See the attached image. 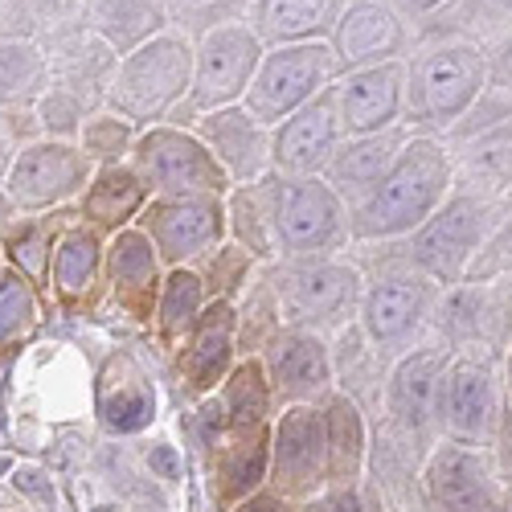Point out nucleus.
Instances as JSON below:
<instances>
[{
	"label": "nucleus",
	"instance_id": "obj_2",
	"mask_svg": "<svg viewBox=\"0 0 512 512\" xmlns=\"http://www.w3.org/2000/svg\"><path fill=\"white\" fill-rule=\"evenodd\" d=\"M488 91V46L472 37H439L406 58V127L447 136Z\"/></svg>",
	"mask_w": 512,
	"mask_h": 512
},
{
	"label": "nucleus",
	"instance_id": "obj_37",
	"mask_svg": "<svg viewBox=\"0 0 512 512\" xmlns=\"http://www.w3.org/2000/svg\"><path fill=\"white\" fill-rule=\"evenodd\" d=\"M37 320H41V308H37L33 283L21 271H5L0 275V353L29 340Z\"/></svg>",
	"mask_w": 512,
	"mask_h": 512
},
{
	"label": "nucleus",
	"instance_id": "obj_25",
	"mask_svg": "<svg viewBox=\"0 0 512 512\" xmlns=\"http://www.w3.org/2000/svg\"><path fill=\"white\" fill-rule=\"evenodd\" d=\"M406 140H410L406 123L390 127V132H377V136H345V144L336 148V156L324 168V181L353 209L361 197H369L381 185V177L390 173L398 152L406 148Z\"/></svg>",
	"mask_w": 512,
	"mask_h": 512
},
{
	"label": "nucleus",
	"instance_id": "obj_17",
	"mask_svg": "<svg viewBox=\"0 0 512 512\" xmlns=\"http://www.w3.org/2000/svg\"><path fill=\"white\" fill-rule=\"evenodd\" d=\"M328 41L340 58V70L349 74V70L406 58L410 54V25L390 0H349Z\"/></svg>",
	"mask_w": 512,
	"mask_h": 512
},
{
	"label": "nucleus",
	"instance_id": "obj_32",
	"mask_svg": "<svg viewBox=\"0 0 512 512\" xmlns=\"http://www.w3.org/2000/svg\"><path fill=\"white\" fill-rule=\"evenodd\" d=\"M218 398H222V406H226V431H230V439L263 431L267 414H271V402H275L263 357L238 361L234 373L226 377V386H222Z\"/></svg>",
	"mask_w": 512,
	"mask_h": 512
},
{
	"label": "nucleus",
	"instance_id": "obj_28",
	"mask_svg": "<svg viewBox=\"0 0 512 512\" xmlns=\"http://www.w3.org/2000/svg\"><path fill=\"white\" fill-rule=\"evenodd\" d=\"M148 201H152V193L132 164H103V168H95L87 193L78 197V218L95 226L103 238H111L127 226H136Z\"/></svg>",
	"mask_w": 512,
	"mask_h": 512
},
{
	"label": "nucleus",
	"instance_id": "obj_18",
	"mask_svg": "<svg viewBox=\"0 0 512 512\" xmlns=\"http://www.w3.org/2000/svg\"><path fill=\"white\" fill-rule=\"evenodd\" d=\"M271 394L283 406H312L332 386V353L312 328H279L263 353Z\"/></svg>",
	"mask_w": 512,
	"mask_h": 512
},
{
	"label": "nucleus",
	"instance_id": "obj_8",
	"mask_svg": "<svg viewBox=\"0 0 512 512\" xmlns=\"http://www.w3.org/2000/svg\"><path fill=\"white\" fill-rule=\"evenodd\" d=\"M197 46V70H193V91H189V111L205 115V111H222L246 99L259 62L267 54L263 37L250 29L246 17H230L201 29Z\"/></svg>",
	"mask_w": 512,
	"mask_h": 512
},
{
	"label": "nucleus",
	"instance_id": "obj_19",
	"mask_svg": "<svg viewBox=\"0 0 512 512\" xmlns=\"http://www.w3.org/2000/svg\"><path fill=\"white\" fill-rule=\"evenodd\" d=\"M193 132L226 168L230 185H254L271 173V127L254 119L242 103L197 115Z\"/></svg>",
	"mask_w": 512,
	"mask_h": 512
},
{
	"label": "nucleus",
	"instance_id": "obj_45",
	"mask_svg": "<svg viewBox=\"0 0 512 512\" xmlns=\"http://www.w3.org/2000/svg\"><path fill=\"white\" fill-rule=\"evenodd\" d=\"M402 17H435L439 9H447L451 0H390Z\"/></svg>",
	"mask_w": 512,
	"mask_h": 512
},
{
	"label": "nucleus",
	"instance_id": "obj_41",
	"mask_svg": "<svg viewBox=\"0 0 512 512\" xmlns=\"http://www.w3.org/2000/svg\"><path fill=\"white\" fill-rule=\"evenodd\" d=\"M209 291V300H234V291L250 279L254 271V259L238 246V242H222L218 250H209L205 259L193 267Z\"/></svg>",
	"mask_w": 512,
	"mask_h": 512
},
{
	"label": "nucleus",
	"instance_id": "obj_34",
	"mask_svg": "<svg viewBox=\"0 0 512 512\" xmlns=\"http://www.w3.org/2000/svg\"><path fill=\"white\" fill-rule=\"evenodd\" d=\"M267 476H271V431L263 426V431H254V435H238L226 447L222 467H218V480H222L218 496L222 500H246Z\"/></svg>",
	"mask_w": 512,
	"mask_h": 512
},
{
	"label": "nucleus",
	"instance_id": "obj_40",
	"mask_svg": "<svg viewBox=\"0 0 512 512\" xmlns=\"http://www.w3.org/2000/svg\"><path fill=\"white\" fill-rule=\"evenodd\" d=\"M87 115H91V103L82 99L78 91H70V87H58V82L41 91V99H37V119H41V132H46V140L78 144Z\"/></svg>",
	"mask_w": 512,
	"mask_h": 512
},
{
	"label": "nucleus",
	"instance_id": "obj_48",
	"mask_svg": "<svg viewBox=\"0 0 512 512\" xmlns=\"http://www.w3.org/2000/svg\"><path fill=\"white\" fill-rule=\"evenodd\" d=\"M9 164H13V156H9V144H5V132H0V177H9Z\"/></svg>",
	"mask_w": 512,
	"mask_h": 512
},
{
	"label": "nucleus",
	"instance_id": "obj_44",
	"mask_svg": "<svg viewBox=\"0 0 512 512\" xmlns=\"http://www.w3.org/2000/svg\"><path fill=\"white\" fill-rule=\"evenodd\" d=\"M238 512H295V504L287 496H279V492H263V496H250Z\"/></svg>",
	"mask_w": 512,
	"mask_h": 512
},
{
	"label": "nucleus",
	"instance_id": "obj_23",
	"mask_svg": "<svg viewBox=\"0 0 512 512\" xmlns=\"http://www.w3.org/2000/svg\"><path fill=\"white\" fill-rule=\"evenodd\" d=\"M95 406L107 431L115 435H136L156 418V386L140 357L132 353H111L95 377Z\"/></svg>",
	"mask_w": 512,
	"mask_h": 512
},
{
	"label": "nucleus",
	"instance_id": "obj_42",
	"mask_svg": "<svg viewBox=\"0 0 512 512\" xmlns=\"http://www.w3.org/2000/svg\"><path fill=\"white\" fill-rule=\"evenodd\" d=\"M488 87L512 99V25L496 37V46H488Z\"/></svg>",
	"mask_w": 512,
	"mask_h": 512
},
{
	"label": "nucleus",
	"instance_id": "obj_36",
	"mask_svg": "<svg viewBox=\"0 0 512 512\" xmlns=\"http://www.w3.org/2000/svg\"><path fill=\"white\" fill-rule=\"evenodd\" d=\"M136 140H140V127L132 119H123L119 111L103 107V111H91L87 123H82L78 148L95 160V168H103V164H127L132 160Z\"/></svg>",
	"mask_w": 512,
	"mask_h": 512
},
{
	"label": "nucleus",
	"instance_id": "obj_10",
	"mask_svg": "<svg viewBox=\"0 0 512 512\" xmlns=\"http://www.w3.org/2000/svg\"><path fill=\"white\" fill-rule=\"evenodd\" d=\"M136 226L152 238L164 271L197 267L209 250L230 242L226 197L213 193H185V197H152Z\"/></svg>",
	"mask_w": 512,
	"mask_h": 512
},
{
	"label": "nucleus",
	"instance_id": "obj_5",
	"mask_svg": "<svg viewBox=\"0 0 512 512\" xmlns=\"http://www.w3.org/2000/svg\"><path fill=\"white\" fill-rule=\"evenodd\" d=\"M492 218H496V209L488 193L455 185V193L439 205L435 218L410 234L406 263H414L422 275H431L439 287H459L472 259L480 254V246L496 230Z\"/></svg>",
	"mask_w": 512,
	"mask_h": 512
},
{
	"label": "nucleus",
	"instance_id": "obj_16",
	"mask_svg": "<svg viewBox=\"0 0 512 512\" xmlns=\"http://www.w3.org/2000/svg\"><path fill=\"white\" fill-rule=\"evenodd\" d=\"M345 144V127H340L336 95L332 87L300 107L291 119L271 127V173L283 177H324L328 160Z\"/></svg>",
	"mask_w": 512,
	"mask_h": 512
},
{
	"label": "nucleus",
	"instance_id": "obj_9",
	"mask_svg": "<svg viewBox=\"0 0 512 512\" xmlns=\"http://www.w3.org/2000/svg\"><path fill=\"white\" fill-rule=\"evenodd\" d=\"M365 279L353 263L324 254V259H291L279 271V312L287 328H340L361 308Z\"/></svg>",
	"mask_w": 512,
	"mask_h": 512
},
{
	"label": "nucleus",
	"instance_id": "obj_20",
	"mask_svg": "<svg viewBox=\"0 0 512 512\" xmlns=\"http://www.w3.org/2000/svg\"><path fill=\"white\" fill-rule=\"evenodd\" d=\"M164 275L168 271L160 263V254L140 226H127L107 238V287L115 308L132 324H152Z\"/></svg>",
	"mask_w": 512,
	"mask_h": 512
},
{
	"label": "nucleus",
	"instance_id": "obj_33",
	"mask_svg": "<svg viewBox=\"0 0 512 512\" xmlns=\"http://www.w3.org/2000/svg\"><path fill=\"white\" fill-rule=\"evenodd\" d=\"M324 426H328V480L345 484L357 480L365 459V422L349 394H336L324 402Z\"/></svg>",
	"mask_w": 512,
	"mask_h": 512
},
{
	"label": "nucleus",
	"instance_id": "obj_12",
	"mask_svg": "<svg viewBox=\"0 0 512 512\" xmlns=\"http://www.w3.org/2000/svg\"><path fill=\"white\" fill-rule=\"evenodd\" d=\"M91 177H95V160L78 144L37 140L13 156L9 177H5V193L21 213L37 218V213H50V209L82 197Z\"/></svg>",
	"mask_w": 512,
	"mask_h": 512
},
{
	"label": "nucleus",
	"instance_id": "obj_21",
	"mask_svg": "<svg viewBox=\"0 0 512 512\" xmlns=\"http://www.w3.org/2000/svg\"><path fill=\"white\" fill-rule=\"evenodd\" d=\"M103 283H107V238L82 218L62 226L50 254V287L58 304L70 312L91 308Z\"/></svg>",
	"mask_w": 512,
	"mask_h": 512
},
{
	"label": "nucleus",
	"instance_id": "obj_38",
	"mask_svg": "<svg viewBox=\"0 0 512 512\" xmlns=\"http://www.w3.org/2000/svg\"><path fill=\"white\" fill-rule=\"evenodd\" d=\"M58 242V226L50 218H21L9 230V259L29 283H50V254Z\"/></svg>",
	"mask_w": 512,
	"mask_h": 512
},
{
	"label": "nucleus",
	"instance_id": "obj_31",
	"mask_svg": "<svg viewBox=\"0 0 512 512\" xmlns=\"http://www.w3.org/2000/svg\"><path fill=\"white\" fill-rule=\"evenodd\" d=\"M209 308V291L201 283V275L193 267H173L164 275V287H160V300H156V340L164 349H181L185 340L193 336L201 312Z\"/></svg>",
	"mask_w": 512,
	"mask_h": 512
},
{
	"label": "nucleus",
	"instance_id": "obj_46",
	"mask_svg": "<svg viewBox=\"0 0 512 512\" xmlns=\"http://www.w3.org/2000/svg\"><path fill=\"white\" fill-rule=\"evenodd\" d=\"M33 9H37L41 17H54V21H62V17L78 13V9H87V0H33Z\"/></svg>",
	"mask_w": 512,
	"mask_h": 512
},
{
	"label": "nucleus",
	"instance_id": "obj_3",
	"mask_svg": "<svg viewBox=\"0 0 512 512\" xmlns=\"http://www.w3.org/2000/svg\"><path fill=\"white\" fill-rule=\"evenodd\" d=\"M193 70H197V46L189 33L164 29L140 50L123 54L111 87H107V107L132 119L136 127H156L168 123L177 107L189 103L193 91Z\"/></svg>",
	"mask_w": 512,
	"mask_h": 512
},
{
	"label": "nucleus",
	"instance_id": "obj_11",
	"mask_svg": "<svg viewBox=\"0 0 512 512\" xmlns=\"http://www.w3.org/2000/svg\"><path fill=\"white\" fill-rule=\"evenodd\" d=\"M500 373L496 357L480 345L455 349L443 381H439V426L451 435V443L476 447L492 435V426H500L504 402H500Z\"/></svg>",
	"mask_w": 512,
	"mask_h": 512
},
{
	"label": "nucleus",
	"instance_id": "obj_51",
	"mask_svg": "<svg viewBox=\"0 0 512 512\" xmlns=\"http://www.w3.org/2000/svg\"><path fill=\"white\" fill-rule=\"evenodd\" d=\"M168 5H181V9H205V5H218V0H168Z\"/></svg>",
	"mask_w": 512,
	"mask_h": 512
},
{
	"label": "nucleus",
	"instance_id": "obj_6",
	"mask_svg": "<svg viewBox=\"0 0 512 512\" xmlns=\"http://www.w3.org/2000/svg\"><path fill=\"white\" fill-rule=\"evenodd\" d=\"M340 74H345V70H340V58L332 50V41H295V46H271L263 54V62H259V74H254L242 107L259 123L279 127L283 119H291L300 107L320 99Z\"/></svg>",
	"mask_w": 512,
	"mask_h": 512
},
{
	"label": "nucleus",
	"instance_id": "obj_39",
	"mask_svg": "<svg viewBox=\"0 0 512 512\" xmlns=\"http://www.w3.org/2000/svg\"><path fill=\"white\" fill-rule=\"evenodd\" d=\"M46 66H50L46 54H41L33 41H21V37L0 41V103L29 95L37 82L46 78Z\"/></svg>",
	"mask_w": 512,
	"mask_h": 512
},
{
	"label": "nucleus",
	"instance_id": "obj_13",
	"mask_svg": "<svg viewBox=\"0 0 512 512\" xmlns=\"http://www.w3.org/2000/svg\"><path fill=\"white\" fill-rule=\"evenodd\" d=\"M439 283L431 275H422L414 263L402 271H390L365 287L361 295V332L373 349H406L426 324V316H435Z\"/></svg>",
	"mask_w": 512,
	"mask_h": 512
},
{
	"label": "nucleus",
	"instance_id": "obj_52",
	"mask_svg": "<svg viewBox=\"0 0 512 512\" xmlns=\"http://www.w3.org/2000/svg\"><path fill=\"white\" fill-rule=\"evenodd\" d=\"M488 5H492L496 13H504V17H512V0H488Z\"/></svg>",
	"mask_w": 512,
	"mask_h": 512
},
{
	"label": "nucleus",
	"instance_id": "obj_29",
	"mask_svg": "<svg viewBox=\"0 0 512 512\" xmlns=\"http://www.w3.org/2000/svg\"><path fill=\"white\" fill-rule=\"evenodd\" d=\"M50 70H54V82L58 87H70L78 91L82 99L91 103V95H103L107 99V87H111V74L119 66V54L107 46V41L82 21L66 33H58L54 50L46 54Z\"/></svg>",
	"mask_w": 512,
	"mask_h": 512
},
{
	"label": "nucleus",
	"instance_id": "obj_35",
	"mask_svg": "<svg viewBox=\"0 0 512 512\" xmlns=\"http://www.w3.org/2000/svg\"><path fill=\"white\" fill-rule=\"evenodd\" d=\"M226 218H230V242H238L254 263L275 259V238L259 185H234L226 193Z\"/></svg>",
	"mask_w": 512,
	"mask_h": 512
},
{
	"label": "nucleus",
	"instance_id": "obj_14",
	"mask_svg": "<svg viewBox=\"0 0 512 512\" xmlns=\"http://www.w3.org/2000/svg\"><path fill=\"white\" fill-rule=\"evenodd\" d=\"M271 480L279 496H316L328 480V426L316 406H287L271 435Z\"/></svg>",
	"mask_w": 512,
	"mask_h": 512
},
{
	"label": "nucleus",
	"instance_id": "obj_49",
	"mask_svg": "<svg viewBox=\"0 0 512 512\" xmlns=\"http://www.w3.org/2000/svg\"><path fill=\"white\" fill-rule=\"evenodd\" d=\"M152 463H160L168 476H177V467H173V455H168V451H156V455H152Z\"/></svg>",
	"mask_w": 512,
	"mask_h": 512
},
{
	"label": "nucleus",
	"instance_id": "obj_4",
	"mask_svg": "<svg viewBox=\"0 0 512 512\" xmlns=\"http://www.w3.org/2000/svg\"><path fill=\"white\" fill-rule=\"evenodd\" d=\"M267 205L275 254L283 259H324L353 242L349 205L324 177H283L267 173L254 181Z\"/></svg>",
	"mask_w": 512,
	"mask_h": 512
},
{
	"label": "nucleus",
	"instance_id": "obj_47",
	"mask_svg": "<svg viewBox=\"0 0 512 512\" xmlns=\"http://www.w3.org/2000/svg\"><path fill=\"white\" fill-rule=\"evenodd\" d=\"M500 381H504V402L512 410V345L504 349V373H500Z\"/></svg>",
	"mask_w": 512,
	"mask_h": 512
},
{
	"label": "nucleus",
	"instance_id": "obj_50",
	"mask_svg": "<svg viewBox=\"0 0 512 512\" xmlns=\"http://www.w3.org/2000/svg\"><path fill=\"white\" fill-rule=\"evenodd\" d=\"M9 209H17V205L9 201V193H0V230L9 226Z\"/></svg>",
	"mask_w": 512,
	"mask_h": 512
},
{
	"label": "nucleus",
	"instance_id": "obj_7",
	"mask_svg": "<svg viewBox=\"0 0 512 512\" xmlns=\"http://www.w3.org/2000/svg\"><path fill=\"white\" fill-rule=\"evenodd\" d=\"M127 164L140 173L152 197H185V193L226 197L234 189L226 168L213 160V152L197 140L193 127H173V123L144 127Z\"/></svg>",
	"mask_w": 512,
	"mask_h": 512
},
{
	"label": "nucleus",
	"instance_id": "obj_30",
	"mask_svg": "<svg viewBox=\"0 0 512 512\" xmlns=\"http://www.w3.org/2000/svg\"><path fill=\"white\" fill-rule=\"evenodd\" d=\"M87 25L123 58L168 25V0H87Z\"/></svg>",
	"mask_w": 512,
	"mask_h": 512
},
{
	"label": "nucleus",
	"instance_id": "obj_43",
	"mask_svg": "<svg viewBox=\"0 0 512 512\" xmlns=\"http://www.w3.org/2000/svg\"><path fill=\"white\" fill-rule=\"evenodd\" d=\"M308 512H361V500L349 488H336V492H324Z\"/></svg>",
	"mask_w": 512,
	"mask_h": 512
},
{
	"label": "nucleus",
	"instance_id": "obj_22",
	"mask_svg": "<svg viewBox=\"0 0 512 512\" xmlns=\"http://www.w3.org/2000/svg\"><path fill=\"white\" fill-rule=\"evenodd\" d=\"M238 353V312L230 300H209L193 336L181 345V377L193 394H218L234 373Z\"/></svg>",
	"mask_w": 512,
	"mask_h": 512
},
{
	"label": "nucleus",
	"instance_id": "obj_26",
	"mask_svg": "<svg viewBox=\"0 0 512 512\" xmlns=\"http://www.w3.org/2000/svg\"><path fill=\"white\" fill-rule=\"evenodd\" d=\"M426 492L439 512H492V472L467 443H443L426 463Z\"/></svg>",
	"mask_w": 512,
	"mask_h": 512
},
{
	"label": "nucleus",
	"instance_id": "obj_1",
	"mask_svg": "<svg viewBox=\"0 0 512 512\" xmlns=\"http://www.w3.org/2000/svg\"><path fill=\"white\" fill-rule=\"evenodd\" d=\"M459 185L455 148L439 136L410 132L381 185L349 209L353 242H398L422 230Z\"/></svg>",
	"mask_w": 512,
	"mask_h": 512
},
{
	"label": "nucleus",
	"instance_id": "obj_53",
	"mask_svg": "<svg viewBox=\"0 0 512 512\" xmlns=\"http://www.w3.org/2000/svg\"><path fill=\"white\" fill-rule=\"evenodd\" d=\"M0 275H5V263H0Z\"/></svg>",
	"mask_w": 512,
	"mask_h": 512
},
{
	"label": "nucleus",
	"instance_id": "obj_27",
	"mask_svg": "<svg viewBox=\"0 0 512 512\" xmlns=\"http://www.w3.org/2000/svg\"><path fill=\"white\" fill-rule=\"evenodd\" d=\"M349 0H246V21L263 46H295V41H328Z\"/></svg>",
	"mask_w": 512,
	"mask_h": 512
},
{
	"label": "nucleus",
	"instance_id": "obj_24",
	"mask_svg": "<svg viewBox=\"0 0 512 512\" xmlns=\"http://www.w3.org/2000/svg\"><path fill=\"white\" fill-rule=\"evenodd\" d=\"M451 345H422V349H410L390 381H386V406L390 414L398 418V426L406 431H422L431 426L435 414H439V381H443V369L451 361Z\"/></svg>",
	"mask_w": 512,
	"mask_h": 512
},
{
	"label": "nucleus",
	"instance_id": "obj_15",
	"mask_svg": "<svg viewBox=\"0 0 512 512\" xmlns=\"http://www.w3.org/2000/svg\"><path fill=\"white\" fill-rule=\"evenodd\" d=\"M345 136H377L406 123V58L349 70L332 82Z\"/></svg>",
	"mask_w": 512,
	"mask_h": 512
}]
</instances>
